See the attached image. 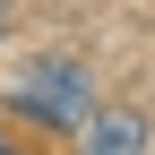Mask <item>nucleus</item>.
Returning a JSON list of instances; mask_svg holds the SVG:
<instances>
[{"instance_id":"f03ea898","label":"nucleus","mask_w":155,"mask_h":155,"mask_svg":"<svg viewBox=\"0 0 155 155\" xmlns=\"http://www.w3.org/2000/svg\"><path fill=\"white\" fill-rule=\"evenodd\" d=\"M86 155H147V121L138 112H95L86 121Z\"/></svg>"},{"instance_id":"f257e3e1","label":"nucleus","mask_w":155,"mask_h":155,"mask_svg":"<svg viewBox=\"0 0 155 155\" xmlns=\"http://www.w3.org/2000/svg\"><path fill=\"white\" fill-rule=\"evenodd\" d=\"M17 112L26 121H52V129H86L95 104H86V69L78 61H35L17 78Z\"/></svg>"}]
</instances>
